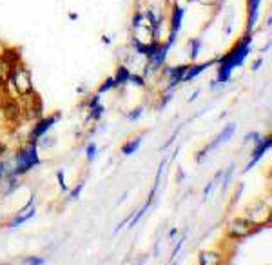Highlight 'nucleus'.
I'll list each match as a JSON object with an SVG mask.
<instances>
[{"instance_id": "1", "label": "nucleus", "mask_w": 272, "mask_h": 265, "mask_svg": "<svg viewBox=\"0 0 272 265\" xmlns=\"http://www.w3.org/2000/svg\"><path fill=\"white\" fill-rule=\"evenodd\" d=\"M252 229V224L249 222V220H234L231 224V234L232 236H247L249 232H251Z\"/></svg>"}, {"instance_id": "2", "label": "nucleus", "mask_w": 272, "mask_h": 265, "mask_svg": "<svg viewBox=\"0 0 272 265\" xmlns=\"http://www.w3.org/2000/svg\"><path fill=\"white\" fill-rule=\"evenodd\" d=\"M35 162H37V154H35V149H29L28 153H24L20 156V166H18V173H22V171L29 169V167L33 166Z\"/></svg>"}, {"instance_id": "3", "label": "nucleus", "mask_w": 272, "mask_h": 265, "mask_svg": "<svg viewBox=\"0 0 272 265\" xmlns=\"http://www.w3.org/2000/svg\"><path fill=\"white\" fill-rule=\"evenodd\" d=\"M200 263H202V265H220V263H222V258H220L218 253L207 251V253L200 254Z\"/></svg>"}, {"instance_id": "4", "label": "nucleus", "mask_w": 272, "mask_h": 265, "mask_svg": "<svg viewBox=\"0 0 272 265\" xmlns=\"http://www.w3.org/2000/svg\"><path fill=\"white\" fill-rule=\"evenodd\" d=\"M15 82H17L18 89H22V91H29V89H31L29 75H25L24 71H20V73H17V75H15Z\"/></svg>"}, {"instance_id": "5", "label": "nucleus", "mask_w": 272, "mask_h": 265, "mask_svg": "<svg viewBox=\"0 0 272 265\" xmlns=\"http://www.w3.org/2000/svg\"><path fill=\"white\" fill-rule=\"evenodd\" d=\"M9 73H11V62H9L8 58H0V80L4 82L6 78L9 76Z\"/></svg>"}, {"instance_id": "6", "label": "nucleus", "mask_w": 272, "mask_h": 265, "mask_svg": "<svg viewBox=\"0 0 272 265\" xmlns=\"http://www.w3.org/2000/svg\"><path fill=\"white\" fill-rule=\"evenodd\" d=\"M33 213H35V205H33V203H29L28 209H25V211L20 215V218H17L15 222H13V225H17V224H22V222H25V220H28L29 216H33Z\"/></svg>"}, {"instance_id": "7", "label": "nucleus", "mask_w": 272, "mask_h": 265, "mask_svg": "<svg viewBox=\"0 0 272 265\" xmlns=\"http://www.w3.org/2000/svg\"><path fill=\"white\" fill-rule=\"evenodd\" d=\"M29 265H44V261L40 260V258H31V260L28 261Z\"/></svg>"}, {"instance_id": "8", "label": "nucleus", "mask_w": 272, "mask_h": 265, "mask_svg": "<svg viewBox=\"0 0 272 265\" xmlns=\"http://www.w3.org/2000/svg\"><path fill=\"white\" fill-rule=\"evenodd\" d=\"M0 171H2V166H0Z\"/></svg>"}]
</instances>
